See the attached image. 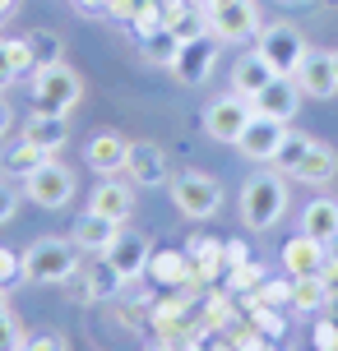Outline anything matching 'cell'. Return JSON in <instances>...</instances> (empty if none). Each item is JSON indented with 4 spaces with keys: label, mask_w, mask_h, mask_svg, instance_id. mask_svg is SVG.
<instances>
[{
    "label": "cell",
    "mask_w": 338,
    "mask_h": 351,
    "mask_svg": "<svg viewBox=\"0 0 338 351\" xmlns=\"http://www.w3.org/2000/svg\"><path fill=\"white\" fill-rule=\"evenodd\" d=\"M287 213V180L283 171H255L241 185V222L250 231L278 227V217Z\"/></svg>",
    "instance_id": "obj_1"
},
{
    "label": "cell",
    "mask_w": 338,
    "mask_h": 351,
    "mask_svg": "<svg viewBox=\"0 0 338 351\" xmlns=\"http://www.w3.org/2000/svg\"><path fill=\"white\" fill-rule=\"evenodd\" d=\"M19 259H23V282H42V287L74 282V273H79V245L74 241H60V236L33 241Z\"/></svg>",
    "instance_id": "obj_2"
},
{
    "label": "cell",
    "mask_w": 338,
    "mask_h": 351,
    "mask_svg": "<svg viewBox=\"0 0 338 351\" xmlns=\"http://www.w3.org/2000/svg\"><path fill=\"white\" fill-rule=\"evenodd\" d=\"M84 97V79L60 60V65H47V70L33 74V111H47V116H70Z\"/></svg>",
    "instance_id": "obj_3"
},
{
    "label": "cell",
    "mask_w": 338,
    "mask_h": 351,
    "mask_svg": "<svg viewBox=\"0 0 338 351\" xmlns=\"http://www.w3.org/2000/svg\"><path fill=\"white\" fill-rule=\"evenodd\" d=\"M167 190H172V204H177L190 222H209V217L223 208V185H218L209 171H190V167H185L181 176H172Z\"/></svg>",
    "instance_id": "obj_4"
},
{
    "label": "cell",
    "mask_w": 338,
    "mask_h": 351,
    "mask_svg": "<svg viewBox=\"0 0 338 351\" xmlns=\"http://www.w3.org/2000/svg\"><path fill=\"white\" fill-rule=\"evenodd\" d=\"M199 10H204L209 33L218 42H250V37H260V10H255V0H199Z\"/></svg>",
    "instance_id": "obj_5"
},
{
    "label": "cell",
    "mask_w": 338,
    "mask_h": 351,
    "mask_svg": "<svg viewBox=\"0 0 338 351\" xmlns=\"http://www.w3.org/2000/svg\"><path fill=\"white\" fill-rule=\"evenodd\" d=\"M306 37L297 23H264L260 28V56H264L269 65H273V74H297L306 60Z\"/></svg>",
    "instance_id": "obj_6"
},
{
    "label": "cell",
    "mask_w": 338,
    "mask_h": 351,
    "mask_svg": "<svg viewBox=\"0 0 338 351\" xmlns=\"http://www.w3.org/2000/svg\"><path fill=\"white\" fill-rule=\"evenodd\" d=\"M23 194L33 199L37 208H65L74 199V171L65 167V162H56V158H47L42 167H37L28 180H23Z\"/></svg>",
    "instance_id": "obj_7"
},
{
    "label": "cell",
    "mask_w": 338,
    "mask_h": 351,
    "mask_svg": "<svg viewBox=\"0 0 338 351\" xmlns=\"http://www.w3.org/2000/svg\"><path fill=\"white\" fill-rule=\"evenodd\" d=\"M250 116H255V106L241 93H227V97H214V102L204 106V130H209L214 143H236L241 130L250 125Z\"/></svg>",
    "instance_id": "obj_8"
},
{
    "label": "cell",
    "mask_w": 338,
    "mask_h": 351,
    "mask_svg": "<svg viewBox=\"0 0 338 351\" xmlns=\"http://www.w3.org/2000/svg\"><path fill=\"white\" fill-rule=\"evenodd\" d=\"M125 176L135 190H158V185H172V162L158 143L135 139L130 143V158H125Z\"/></svg>",
    "instance_id": "obj_9"
},
{
    "label": "cell",
    "mask_w": 338,
    "mask_h": 351,
    "mask_svg": "<svg viewBox=\"0 0 338 351\" xmlns=\"http://www.w3.org/2000/svg\"><path fill=\"white\" fill-rule=\"evenodd\" d=\"M287 134V125L283 121H273V116H250V125L241 130V139H236V153L250 162H273V153H278V143H283Z\"/></svg>",
    "instance_id": "obj_10"
},
{
    "label": "cell",
    "mask_w": 338,
    "mask_h": 351,
    "mask_svg": "<svg viewBox=\"0 0 338 351\" xmlns=\"http://www.w3.org/2000/svg\"><path fill=\"white\" fill-rule=\"evenodd\" d=\"M214 60H218V37L204 33V37H195V42H181L177 60H172V74H177L185 88H195V84H204V79H209Z\"/></svg>",
    "instance_id": "obj_11"
},
{
    "label": "cell",
    "mask_w": 338,
    "mask_h": 351,
    "mask_svg": "<svg viewBox=\"0 0 338 351\" xmlns=\"http://www.w3.org/2000/svg\"><path fill=\"white\" fill-rule=\"evenodd\" d=\"M89 213H98V217L125 227V222L135 217V185H125V180H116V176H102V185L89 194Z\"/></svg>",
    "instance_id": "obj_12"
},
{
    "label": "cell",
    "mask_w": 338,
    "mask_h": 351,
    "mask_svg": "<svg viewBox=\"0 0 338 351\" xmlns=\"http://www.w3.org/2000/svg\"><path fill=\"white\" fill-rule=\"evenodd\" d=\"M292 79H297V88H302L306 97H315V102L334 97V93H338V65H334V51H306L302 70L292 74Z\"/></svg>",
    "instance_id": "obj_13"
},
{
    "label": "cell",
    "mask_w": 338,
    "mask_h": 351,
    "mask_svg": "<svg viewBox=\"0 0 338 351\" xmlns=\"http://www.w3.org/2000/svg\"><path fill=\"white\" fill-rule=\"evenodd\" d=\"M302 88H297V79H292V74H278V79H273V84H264V93H260V97H255V111H260V116H273V121H297V106H302Z\"/></svg>",
    "instance_id": "obj_14"
},
{
    "label": "cell",
    "mask_w": 338,
    "mask_h": 351,
    "mask_svg": "<svg viewBox=\"0 0 338 351\" xmlns=\"http://www.w3.org/2000/svg\"><path fill=\"white\" fill-rule=\"evenodd\" d=\"M102 259H107L125 282L139 278L144 268H148V236H139V231H125V227H121V236L111 241V250L102 254Z\"/></svg>",
    "instance_id": "obj_15"
},
{
    "label": "cell",
    "mask_w": 338,
    "mask_h": 351,
    "mask_svg": "<svg viewBox=\"0 0 338 351\" xmlns=\"http://www.w3.org/2000/svg\"><path fill=\"white\" fill-rule=\"evenodd\" d=\"M283 268L292 273V278H315V273H324L329 268V254H324V241H315V236H292L283 245Z\"/></svg>",
    "instance_id": "obj_16"
},
{
    "label": "cell",
    "mask_w": 338,
    "mask_h": 351,
    "mask_svg": "<svg viewBox=\"0 0 338 351\" xmlns=\"http://www.w3.org/2000/svg\"><path fill=\"white\" fill-rule=\"evenodd\" d=\"M125 158H130V139L111 134V130L93 134L89 148H84V162H89L98 176H121V171H125Z\"/></svg>",
    "instance_id": "obj_17"
},
{
    "label": "cell",
    "mask_w": 338,
    "mask_h": 351,
    "mask_svg": "<svg viewBox=\"0 0 338 351\" xmlns=\"http://www.w3.org/2000/svg\"><path fill=\"white\" fill-rule=\"evenodd\" d=\"M278 74H273V65H269L260 51H246L236 65H232V93H241L246 102H255L260 93H264V84H273Z\"/></svg>",
    "instance_id": "obj_18"
},
{
    "label": "cell",
    "mask_w": 338,
    "mask_h": 351,
    "mask_svg": "<svg viewBox=\"0 0 338 351\" xmlns=\"http://www.w3.org/2000/svg\"><path fill=\"white\" fill-rule=\"evenodd\" d=\"M23 139L37 143L42 153H60L65 139H70V121H65V116H47V111H33V116L23 121Z\"/></svg>",
    "instance_id": "obj_19"
},
{
    "label": "cell",
    "mask_w": 338,
    "mask_h": 351,
    "mask_svg": "<svg viewBox=\"0 0 338 351\" xmlns=\"http://www.w3.org/2000/svg\"><path fill=\"white\" fill-rule=\"evenodd\" d=\"M116 236H121V227L107 222V217H98V213H84V217L70 227V241L79 250H89V254H107Z\"/></svg>",
    "instance_id": "obj_20"
},
{
    "label": "cell",
    "mask_w": 338,
    "mask_h": 351,
    "mask_svg": "<svg viewBox=\"0 0 338 351\" xmlns=\"http://www.w3.org/2000/svg\"><path fill=\"white\" fill-rule=\"evenodd\" d=\"M302 231L306 236H315V241H338V204L334 199H311L302 213Z\"/></svg>",
    "instance_id": "obj_21"
},
{
    "label": "cell",
    "mask_w": 338,
    "mask_h": 351,
    "mask_svg": "<svg viewBox=\"0 0 338 351\" xmlns=\"http://www.w3.org/2000/svg\"><path fill=\"white\" fill-rule=\"evenodd\" d=\"M334 171H338V153L329 148V143H311V153L302 158V167H297V180H306V185H324V180H334Z\"/></svg>",
    "instance_id": "obj_22"
},
{
    "label": "cell",
    "mask_w": 338,
    "mask_h": 351,
    "mask_svg": "<svg viewBox=\"0 0 338 351\" xmlns=\"http://www.w3.org/2000/svg\"><path fill=\"white\" fill-rule=\"evenodd\" d=\"M79 273H84V287H79V296H84V300H107V296L121 291V282H125L107 259L93 263V268H79Z\"/></svg>",
    "instance_id": "obj_23"
},
{
    "label": "cell",
    "mask_w": 338,
    "mask_h": 351,
    "mask_svg": "<svg viewBox=\"0 0 338 351\" xmlns=\"http://www.w3.org/2000/svg\"><path fill=\"white\" fill-rule=\"evenodd\" d=\"M177 51H181V37L162 23V28H153V33L144 37V60L148 65H162V70H172V60H177Z\"/></svg>",
    "instance_id": "obj_24"
},
{
    "label": "cell",
    "mask_w": 338,
    "mask_h": 351,
    "mask_svg": "<svg viewBox=\"0 0 338 351\" xmlns=\"http://www.w3.org/2000/svg\"><path fill=\"white\" fill-rule=\"evenodd\" d=\"M28 51H33V74H37V70H47V65H60L65 42H60V33H52V28H33V33H28Z\"/></svg>",
    "instance_id": "obj_25"
},
{
    "label": "cell",
    "mask_w": 338,
    "mask_h": 351,
    "mask_svg": "<svg viewBox=\"0 0 338 351\" xmlns=\"http://www.w3.org/2000/svg\"><path fill=\"white\" fill-rule=\"evenodd\" d=\"M311 143H315L311 134H302V130L292 134V130H287V134H283V143H278V153H273V162H269V167H278L283 176H292L297 167H302V158L311 153Z\"/></svg>",
    "instance_id": "obj_26"
},
{
    "label": "cell",
    "mask_w": 338,
    "mask_h": 351,
    "mask_svg": "<svg viewBox=\"0 0 338 351\" xmlns=\"http://www.w3.org/2000/svg\"><path fill=\"white\" fill-rule=\"evenodd\" d=\"M47 158H52V153H42L37 143L19 139L14 148L5 153V171H10V176H19V180H28V176H33V171H37V167H42V162H47Z\"/></svg>",
    "instance_id": "obj_27"
},
{
    "label": "cell",
    "mask_w": 338,
    "mask_h": 351,
    "mask_svg": "<svg viewBox=\"0 0 338 351\" xmlns=\"http://www.w3.org/2000/svg\"><path fill=\"white\" fill-rule=\"evenodd\" d=\"M329 300V278L315 273V278H292V305L297 310H320Z\"/></svg>",
    "instance_id": "obj_28"
},
{
    "label": "cell",
    "mask_w": 338,
    "mask_h": 351,
    "mask_svg": "<svg viewBox=\"0 0 338 351\" xmlns=\"http://www.w3.org/2000/svg\"><path fill=\"white\" fill-rule=\"evenodd\" d=\"M23 282V259H19L14 250L0 245V291H10V287H19Z\"/></svg>",
    "instance_id": "obj_29"
},
{
    "label": "cell",
    "mask_w": 338,
    "mask_h": 351,
    "mask_svg": "<svg viewBox=\"0 0 338 351\" xmlns=\"http://www.w3.org/2000/svg\"><path fill=\"white\" fill-rule=\"evenodd\" d=\"M23 347H28V333H23V328L14 324V315H10L5 324H0V351H23Z\"/></svg>",
    "instance_id": "obj_30"
},
{
    "label": "cell",
    "mask_w": 338,
    "mask_h": 351,
    "mask_svg": "<svg viewBox=\"0 0 338 351\" xmlns=\"http://www.w3.org/2000/svg\"><path fill=\"white\" fill-rule=\"evenodd\" d=\"M148 5H158V0H107V14L130 19V23H135V19H139L144 10H148Z\"/></svg>",
    "instance_id": "obj_31"
},
{
    "label": "cell",
    "mask_w": 338,
    "mask_h": 351,
    "mask_svg": "<svg viewBox=\"0 0 338 351\" xmlns=\"http://www.w3.org/2000/svg\"><path fill=\"white\" fill-rule=\"evenodd\" d=\"M14 213H19V190L10 185V180H5V176H0V227H5Z\"/></svg>",
    "instance_id": "obj_32"
},
{
    "label": "cell",
    "mask_w": 338,
    "mask_h": 351,
    "mask_svg": "<svg viewBox=\"0 0 338 351\" xmlns=\"http://www.w3.org/2000/svg\"><path fill=\"white\" fill-rule=\"evenodd\" d=\"M23 351H70V342H65L60 333H37V337H28Z\"/></svg>",
    "instance_id": "obj_33"
},
{
    "label": "cell",
    "mask_w": 338,
    "mask_h": 351,
    "mask_svg": "<svg viewBox=\"0 0 338 351\" xmlns=\"http://www.w3.org/2000/svg\"><path fill=\"white\" fill-rule=\"evenodd\" d=\"M19 79V70H14V56H10V42H0V93Z\"/></svg>",
    "instance_id": "obj_34"
},
{
    "label": "cell",
    "mask_w": 338,
    "mask_h": 351,
    "mask_svg": "<svg viewBox=\"0 0 338 351\" xmlns=\"http://www.w3.org/2000/svg\"><path fill=\"white\" fill-rule=\"evenodd\" d=\"M10 125H14V111H10V106L0 102V139H5V134H10Z\"/></svg>",
    "instance_id": "obj_35"
},
{
    "label": "cell",
    "mask_w": 338,
    "mask_h": 351,
    "mask_svg": "<svg viewBox=\"0 0 338 351\" xmlns=\"http://www.w3.org/2000/svg\"><path fill=\"white\" fill-rule=\"evenodd\" d=\"M320 347H338V333L329 328V324H320Z\"/></svg>",
    "instance_id": "obj_36"
},
{
    "label": "cell",
    "mask_w": 338,
    "mask_h": 351,
    "mask_svg": "<svg viewBox=\"0 0 338 351\" xmlns=\"http://www.w3.org/2000/svg\"><path fill=\"white\" fill-rule=\"evenodd\" d=\"M14 10H19V0H0V23H5V19H14Z\"/></svg>",
    "instance_id": "obj_37"
},
{
    "label": "cell",
    "mask_w": 338,
    "mask_h": 351,
    "mask_svg": "<svg viewBox=\"0 0 338 351\" xmlns=\"http://www.w3.org/2000/svg\"><path fill=\"white\" fill-rule=\"evenodd\" d=\"M10 319V291H0V324Z\"/></svg>",
    "instance_id": "obj_38"
},
{
    "label": "cell",
    "mask_w": 338,
    "mask_h": 351,
    "mask_svg": "<svg viewBox=\"0 0 338 351\" xmlns=\"http://www.w3.org/2000/svg\"><path fill=\"white\" fill-rule=\"evenodd\" d=\"M334 65H338V51H334Z\"/></svg>",
    "instance_id": "obj_39"
}]
</instances>
